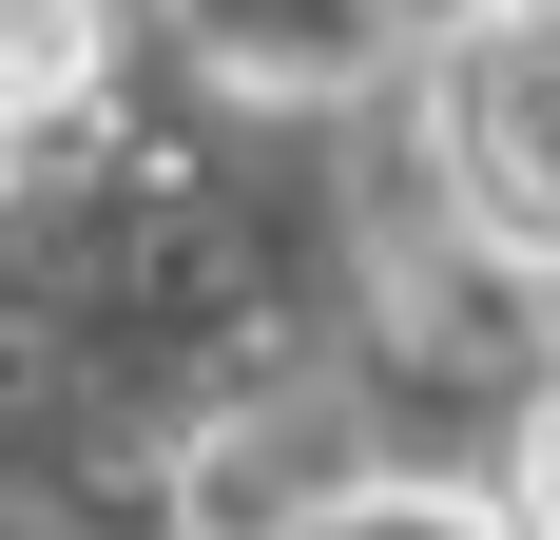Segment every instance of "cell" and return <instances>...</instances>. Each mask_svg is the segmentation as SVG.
I'll list each match as a JSON object with an SVG mask.
<instances>
[{
  "label": "cell",
  "instance_id": "7a4b0ae2",
  "mask_svg": "<svg viewBox=\"0 0 560 540\" xmlns=\"http://www.w3.org/2000/svg\"><path fill=\"white\" fill-rule=\"evenodd\" d=\"M97 97V0H0V116Z\"/></svg>",
  "mask_w": 560,
  "mask_h": 540
},
{
  "label": "cell",
  "instance_id": "3957f363",
  "mask_svg": "<svg viewBox=\"0 0 560 540\" xmlns=\"http://www.w3.org/2000/svg\"><path fill=\"white\" fill-rule=\"evenodd\" d=\"M541 502H560V425H541Z\"/></svg>",
  "mask_w": 560,
  "mask_h": 540
},
{
  "label": "cell",
  "instance_id": "6da1fadb",
  "mask_svg": "<svg viewBox=\"0 0 560 540\" xmlns=\"http://www.w3.org/2000/svg\"><path fill=\"white\" fill-rule=\"evenodd\" d=\"M445 193L483 251L560 270V0H483L445 39Z\"/></svg>",
  "mask_w": 560,
  "mask_h": 540
}]
</instances>
